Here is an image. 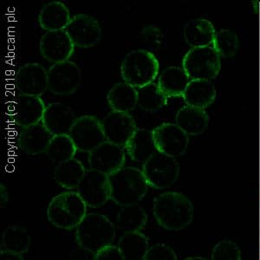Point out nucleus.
<instances>
[{
	"mask_svg": "<svg viewBox=\"0 0 260 260\" xmlns=\"http://www.w3.org/2000/svg\"><path fill=\"white\" fill-rule=\"evenodd\" d=\"M153 212L157 223L167 230L179 231L192 223L193 207L183 193L166 192L154 200Z\"/></svg>",
	"mask_w": 260,
	"mask_h": 260,
	"instance_id": "1",
	"label": "nucleus"
},
{
	"mask_svg": "<svg viewBox=\"0 0 260 260\" xmlns=\"http://www.w3.org/2000/svg\"><path fill=\"white\" fill-rule=\"evenodd\" d=\"M110 200L126 207L138 204L145 197L148 185L142 170L134 167L122 168L109 176Z\"/></svg>",
	"mask_w": 260,
	"mask_h": 260,
	"instance_id": "2",
	"label": "nucleus"
},
{
	"mask_svg": "<svg viewBox=\"0 0 260 260\" xmlns=\"http://www.w3.org/2000/svg\"><path fill=\"white\" fill-rule=\"evenodd\" d=\"M160 71L156 56L147 50H134L124 56L121 63V76L125 83L140 89L154 83Z\"/></svg>",
	"mask_w": 260,
	"mask_h": 260,
	"instance_id": "3",
	"label": "nucleus"
},
{
	"mask_svg": "<svg viewBox=\"0 0 260 260\" xmlns=\"http://www.w3.org/2000/svg\"><path fill=\"white\" fill-rule=\"evenodd\" d=\"M87 214V205L74 191L56 195L50 201L47 208L49 221L63 230L77 228Z\"/></svg>",
	"mask_w": 260,
	"mask_h": 260,
	"instance_id": "4",
	"label": "nucleus"
},
{
	"mask_svg": "<svg viewBox=\"0 0 260 260\" xmlns=\"http://www.w3.org/2000/svg\"><path fill=\"white\" fill-rule=\"evenodd\" d=\"M115 238V225L100 213H88L76 228L78 245L95 253L111 245Z\"/></svg>",
	"mask_w": 260,
	"mask_h": 260,
	"instance_id": "5",
	"label": "nucleus"
},
{
	"mask_svg": "<svg viewBox=\"0 0 260 260\" xmlns=\"http://www.w3.org/2000/svg\"><path fill=\"white\" fill-rule=\"evenodd\" d=\"M220 56L213 45L191 48L182 60V69L190 80H212L220 71Z\"/></svg>",
	"mask_w": 260,
	"mask_h": 260,
	"instance_id": "6",
	"label": "nucleus"
},
{
	"mask_svg": "<svg viewBox=\"0 0 260 260\" xmlns=\"http://www.w3.org/2000/svg\"><path fill=\"white\" fill-rule=\"evenodd\" d=\"M142 171L148 186L167 189L177 180L180 166L175 158L156 152L143 163Z\"/></svg>",
	"mask_w": 260,
	"mask_h": 260,
	"instance_id": "7",
	"label": "nucleus"
},
{
	"mask_svg": "<svg viewBox=\"0 0 260 260\" xmlns=\"http://www.w3.org/2000/svg\"><path fill=\"white\" fill-rule=\"evenodd\" d=\"M69 136L77 151L88 154L106 141L102 121L94 115H82L76 119Z\"/></svg>",
	"mask_w": 260,
	"mask_h": 260,
	"instance_id": "8",
	"label": "nucleus"
},
{
	"mask_svg": "<svg viewBox=\"0 0 260 260\" xmlns=\"http://www.w3.org/2000/svg\"><path fill=\"white\" fill-rule=\"evenodd\" d=\"M81 82V70L72 61L55 63L48 70V89L54 95H72L80 87Z\"/></svg>",
	"mask_w": 260,
	"mask_h": 260,
	"instance_id": "9",
	"label": "nucleus"
},
{
	"mask_svg": "<svg viewBox=\"0 0 260 260\" xmlns=\"http://www.w3.org/2000/svg\"><path fill=\"white\" fill-rule=\"evenodd\" d=\"M157 152L177 158L186 153L189 136L176 123H163L152 130Z\"/></svg>",
	"mask_w": 260,
	"mask_h": 260,
	"instance_id": "10",
	"label": "nucleus"
},
{
	"mask_svg": "<svg viewBox=\"0 0 260 260\" xmlns=\"http://www.w3.org/2000/svg\"><path fill=\"white\" fill-rule=\"evenodd\" d=\"M87 207L98 208L110 200V178L104 173L89 169L77 188Z\"/></svg>",
	"mask_w": 260,
	"mask_h": 260,
	"instance_id": "11",
	"label": "nucleus"
},
{
	"mask_svg": "<svg viewBox=\"0 0 260 260\" xmlns=\"http://www.w3.org/2000/svg\"><path fill=\"white\" fill-rule=\"evenodd\" d=\"M65 31L73 45L82 49L95 46L102 39V28L99 22L94 17L83 13L73 16Z\"/></svg>",
	"mask_w": 260,
	"mask_h": 260,
	"instance_id": "12",
	"label": "nucleus"
},
{
	"mask_svg": "<svg viewBox=\"0 0 260 260\" xmlns=\"http://www.w3.org/2000/svg\"><path fill=\"white\" fill-rule=\"evenodd\" d=\"M125 161V148L108 141L103 142L89 153L90 169L104 173L109 176L124 168Z\"/></svg>",
	"mask_w": 260,
	"mask_h": 260,
	"instance_id": "13",
	"label": "nucleus"
},
{
	"mask_svg": "<svg viewBox=\"0 0 260 260\" xmlns=\"http://www.w3.org/2000/svg\"><path fill=\"white\" fill-rule=\"evenodd\" d=\"M15 85L20 95L40 98L48 89V71L38 62L22 65L16 73Z\"/></svg>",
	"mask_w": 260,
	"mask_h": 260,
	"instance_id": "14",
	"label": "nucleus"
},
{
	"mask_svg": "<svg viewBox=\"0 0 260 260\" xmlns=\"http://www.w3.org/2000/svg\"><path fill=\"white\" fill-rule=\"evenodd\" d=\"M39 50L44 58L55 64L70 61L75 45L65 30L46 31L40 39Z\"/></svg>",
	"mask_w": 260,
	"mask_h": 260,
	"instance_id": "15",
	"label": "nucleus"
},
{
	"mask_svg": "<svg viewBox=\"0 0 260 260\" xmlns=\"http://www.w3.org/2000/svg\"><path fill=\"white\" fill-rule=\"evenodd\" d=\"M105 139L124 148L137 130L136 122L128 113L111 111L102 121Z\"/></svg>",
	"mask_w": 260,
	"mask_h": 260,
	"instance_id": "16",
	"label": "nucleus"
},
{
	"mask_svg": "<svg viewBox=\"0 0 260 260\" xmlns=\"http://www.w3.org/2000/svg\"><path fill=\"white\" fill-rule=\"evenodd\" d=\"M45 109L41 98L19 95L12 104L10 115L16 124L26 127L41 123Z\"/></svg>",
	"mask_w": 260,
	"mask_h": 260,
	"instance_id": "17",
	"label": "nucleus"
},
{
	"mask_svg": "<svg viewBox=\"0 0 260 260\" xmlns=\"http://www.w3.org/2000/svg\"><path fill=\"white\" fill-rule=\"evenodd\" d=\"M76 119L71 107L62 103H53L46 106L42 123L52 136L69 135Z\"/></svg>",
	"mask_w": 260,
	"mask_h": 260,
	"instance_id": "18",
	"label": "nucleus"
},
{
	"mask_svg": "<svg viewBox=\"0 0 260 260\" xmlns=\"http://www.w3.org/2000/svg\"><path fill=\"white\" fill-rule=\"evenodd\" d=\"M52 136L43 123H38L22 128L18 136V145L25 154H43L46 153Z\"/></svg>",
	"mask_w": 260,
	"mask_h": 260,
	"instance_id": "19",
	"label": "nucleus"
},
{
	"mask_svg": "<svg viewBox=\"0 0 260 260\" xmlns=\"http://www.w3.org/2000/svg\"><path fill=\"white\" fill-rule=\"evenodd\" d=\"M71 19L70 10L60 1L46 4L39 12V25L46 31L65 30Z\"/></svg>",
	"mask_w": 260,
	"mask_h": 260,
	"instance_id": "20",
	"label": "nucleus"
},
{
	"mask_svg": "<svg viewBox=\"0 0 260 260\" xmlns=\"http://www.w3.org/2000/svg\"><path fill=\"white\" fill-rule=\"evenodd\" d=\"M216 31L210 21L195 18L188 21L183 29L184 39L191 48L213 45Z\"/></svg>",
	"mask_w": 260,
	"mask_h": 260,
	"instance_id": "21",
	"label": "nucleus"
},
{
	"mask_svg": "<svg viewBox=\"0 0 260 260\" xmlns=\"http://www.w3.org/2000/svg\"><path fill=\"white\" fill-rule=\"evenodd\" d=\"M208 115L206 110L195 107H181L175 115V123L188 136L204 133L208 126Z\"/></svg>",
	"mask_w": 260,
	"mask_h": 260,
	"instance_id": "22",
	"label": "nucleus"
},
{
	"mask_svg": "<svg viewBox=\"0 0 260 260\" xmlns=\"http://www.w3.org/2000/svg\"><path fill=\"white\" fill-rule=\"evenodd\" d=\"M126 154L136 162L144 163L157 150L154 146L152 130L137 128L136 133L124 147Z\"/></svg>",
	"mask_w": 260,
	"mask_h": 260,
	"instance_id": "23",
	"label": "nucleus"
},
{
	"mask_svg": "<svg viewBox=\"0 0 260 260\" xmlns=\"http://www.w3.org/2000/svg\"><path fill=\"white\" fill-rule=\"evenodd\" d=\"M182 98L186 105L205 110L215 100V87L210 80H190Z\"/></svg>",
	"mask_w": 260,
	"mask_h": 260,
	"instance_id": "24",
	"label": "nucleus"
},
{
	"mask_svg": "<svg viewBox=\"0 0 260 260\" xmlns=\"http://www.w3.org/2000/svg\"><path fill=\"white\" fill-rule=\"evenodd\" d=\"M190 82L183 69L169 66L158 77V86L167 98L182 96L186 86Z\"/></svg>",
	"mask_w": 260,
	"mask_h": 260,
	"instance_id": "25",
	"label": "nucleus"
},
{
	"mask_svg": "<svg viewBox=\"0 0 260 260\" xmlns=\"http://www.w3.org/2000/svg\"><path fill=\"white\" fill-rule=\"evenodd\" d=\"M107 102L112 111L129 114L137 106V89L125 82L115 83L107 94Z\"/></svg>",
	"mask_w": 260,
	"mask_h": 260,
	"instance_id": "26",
	"label": "nucleus"
},
{
	"mask_svg": "<svg viewBox=\"0 0 260 260\" xmlns=\"http://www.w3.org/2000/svg\"><path fill=\"white\" fill-rule=\"evenodd\" d=\"M85 173L83 163L73 158L56 166L54 169V180L65 189H77Z\"/></svg>",
	"mask_w": 260,
	"mask_h": 260,
	"instance_id": "27",
	"label": "nucleus"
},
{
	"mask_svg": "<svg viewBox=\"0 0 260 260\" xmlns=\"http://www.w3.org/2000/svg\"><path fill=\"white\" fill-rule=\"evenodd\" d=\"M117 246L125 260H143L149 249V243L141 232H132L124 233Z\"/></svg>",
	"mask_w": 260,
	"mask_h": 260,
	"instance_id": "28",
	"label": "nucleus"
},
{
	"mask_svg": "<svg viewBox=\"0 0 260 260\" xmlns=\"http://www.w3.org/2000/svg\"><path fill=\"white\" fill-rule=\"evenodd\" d=\"M147 221V213L138 204L121 207L117 215V225L124 233L141 232L145 228Z\"/></svg>",
	"mask_w": 260,
	"mask_h": 260,
	"instance_id": "29",
	"label": "nucleus"
},
{
	"mask_svg": "<svg viewBox=\"0 0 260 260\" xmlns=\"http://www.w3.org/2000/svg\"><path fill=\"white\" fill-rule=\"evenodd\" d=\"M30 245V236L26 229L18 225L6 228L2 235V250L16 254L26 253Z\"/></svg>",
	"mask_w": 260,
	"mask_h": 260,
	"instance_id": "30",
	"label": "nucleus"
},
{
	"mask_svg": "<svg viewBox=\"0 0 260 260\" xmlns=\"http://www.w3.org/2000/svg\"><path fill=\"white\" fill-rule=\"evenodd\" d=\"M168 104V98L157 83H152L137 89V106L148 112H156Z\"/></svg>",
	"mask_w": 260,
	"mask_h": 260,
	"instance_id": "31",
	"label": "nucleus"
},
{
	"mask_svg": "<svg viewBox=\"0 0 260 260\" xmlns=\"http://www.w3.org/2000/svg\"><path fill=\"white\" fill-rule=\"evenodd\" d=\"M77 151L74 142L69 135H60L52 136L45 154L50 160L58 164L73 159Z\"/></svg>",
	"mask_w": 260,
	"mask_h": 260,
	"instance_id": "32",
	"label": "nucleus"
},
{
	"mask_svg": "<svg viewBox=\"0 0 260 260\" xmlns=\"http://www.w3.org/2000/svg\"><path fill=\"white\" fill-rule=\"evenodd\" d=\"M213 46L219 56L231 57L236 54L239 48V39L234 31L222 29L216 32Z\"/></svg>",
	"mask_w": 260,
	"mask_h": 260,
	"instance_id": "33",
	"label": "nucleus"
},
{
	"mask_svg": "<svg viewBox=\"0 0 260 260\" xmlns=\"http://www.w3.org/2000/svg\"><path fill=\"white\" fill-rule=\"evenodd\" d=\"M141 37L151 50H158L162 47L164 35L162 30L154 24H147L142 28Z\"/></svg>",
	"mask_w": 260,
	"mask_h": 260,
	"instance_id": "34",
	"label": "nucleus"
},
{
	"mask_svg": "<svg viewBox=\"0 0 260 260\" xmlns=\"http://www.w3.org/2000/svg\"><path fill=\"white\" fill-rule=\"evenodd\" d=\"M240 253L236 245L231 242H222L216 246L213 260H240Z\"/></svg>",
	"mask_w": 260,
	"mask_h": 260,
	"instance_id": "35",
	"label": "nucleus"
},
{
	"mask_svg": "<svg viewBox=\"0 0 260 260\" xmlns=\"http://www.w3.org/2000/svg\"><path fill=\"white\" fill-rule=\"evenodd\" d=\"M143 260H178L174 250L164 244L150 246Z\"/></svg>",
	"mask_w": 260,
	"mask_h": 260,
	"instance_id": "36",
	"label": "nucleus"
},
{
	"mask_svg": "<svg viewBox=\"0 0 260 260\" xmlns=\"http://www.w3.org/2000/svg\"><path fill=\"white\" fill-rule=\"evenodd\" d=\"M95 260H125L118 246L110 245L96 252Z\"/></svg>",
	"mask_w": 260,
	"mask_h": 260,
	"instance_id": "37",
	"label": "nucleus"
},
{
	"mask_svg": "<svg viewBox=\"0 0 260 260\" xmlns=\"http://www.w3.org/2000/svg\"><path fill=\"white\" fill-rule=\"evenodd\" d=\"M96 253L83 247H77L71 251L67 260H95Z\"/></svg>",
	"mask_w": 260,
	"mask_h": 260,
	"instance_id": "38",
	"label": "nucleus"
},
{
	"mask_svg": "<svg viewBox=\"0 0 260 260\" xmlns=\"http://www.w3.org/2000/svg\"><path fill=\"white\" fill-rule=\"evenodd\" d=\"M0 260H24L22 255L16 254L9 251H1L0 252Z\"/></svg>",
	"mask_w": 260,
	"mask_h": 260,
	"instance_id": "39",
	"label": "nucleus"
},
{
	"mask_svg": "<svg viewBox=\"0 0 260 260\" xmlns=\"http://www.w3.org/2000/svg\"><path fill=\"white\" fill-rule=\"evenodd\" d=\"M0 194H1V207H4L6 204V202L8 201L9 198V193L7 191L6 186L4 184L0 185Z\"/></svg>",
	"mask_w": 260,
	"mask_h": 260,
	"instance_id": "40",
	"label": "nucleus"
},
{
	"mask_svg": "<svg viewBox=\"0 0 260 260\" xmlns=\"http://www.w3.org/2000/svg\"><path fill=\"white\" fill-rule=\"evenodd\" d=\"M185 260H206L204 258H202V257H188V258H186Z\"/></svg>",
	"mask_w": 260,
	"mask_h": 260,
	"instance_id": "41",
	"label": "nucleus"
}]
</instances>
